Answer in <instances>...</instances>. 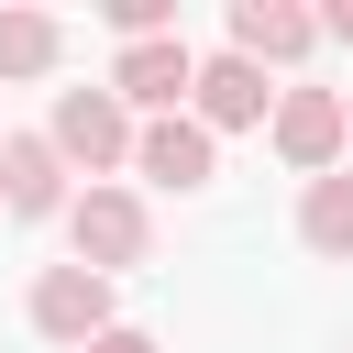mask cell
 <instances>
[{
  "label": "cell",
  "instance_id": "obj_1",
  "mask_svg": "<svg viewBox=\"0 0 353 353\" xmlns=\"http://www.w3.org/2000/svg\"><path fill=\"white\" fill-rule=\"evenodd\" d=\"M44 143L66 154V165H88V188L143 143L132 132V110H121V88H55V121H44Z\"/></svg>",
  "mask_w": 353,
  "mask_h": 353
},
{
  "label": "cell",
  "instance_id": "obj_2",
  "mask_svg": "<svg viewBox=\"0 0 353 353\" xmlns=\"http://www.w3.org/2000/svg\"><path fill=\"white\" fill-rule=\"evenodd\" d=\"M66 243H77V265H88V276H121V265H143V254H154V221H143V199H132V188H77Z\"/></svg>",
  "mask_w": 353,
  "mask_h": 353
},
{
  "label": "cell",
  "instance_id": "obj_3",
  "mask_svg": "<svg viewBox=\"0 0 353 353\" xmlns=\"http://www.w3.org/2000/svg\"><path fill=\"white\" fill-rule=\"evenodd\" d=\"M276 154H287L298 176H342V165H353V110H342V88H287V99H276Z\"/></svg>",
  "mask_w": 353,
  "mask_h": 353
},
{
  "label": "cell",
  "instance_id": "obj_4",
  "mask_svg": "<svg viewBox=\"0 0 353 353\" xmlns=\"http://www.w3.org/2000/svg\"><path fill=\"white\" fill-rule=\"evenodd\" d=\"M110 88H121V110H154V121H176V99H199V55H188V33L121 44V55H110Z\"/></svg>",
  "mask_w": 353,
  "mask_h": 353
},
{
  "label": "cell",
  "instance_id": "obj_5",
  "mask_svg": "<svg viewBox=\"0 0 353 353\" xmlns=\"http://www.w3.org/2000/svg\"><path fill=\"white\" fill-rule=\"evenodd\" d=\"M33 331H44V342H77V353H88L99 331H121V320H110V276L44 265V276H33Z\"/></svg>",
  "mask_w": 353,
  "mask_h": 353
},
{
  "label": "cell",
  "instance_id": "obj_6",
  "mask_svg": "<svg viewBox=\"0 0 353 353\" xmlns=\"http://www.w3.org/2000/svg\"><path fill=\"white\" fill-rule=\"evenodd\" d=\"M66 176H77V165H66L44 132H0V210H11V221H55V210H77Z\"/></svg>",
  "mask_w": 353,
  "mask_h": 353
},
{
  "label": "cell",
  "instance_id": "obj_7",
  "mask_svg": "<svg viewBox=\"0 0 353 353\" xmlns=\"http://www.w3.org/2000/svg\"><path fill=\"white\" fill-rule=\"evenodd\" d=\"M320 44V11H298V0H232V55H254V66H298Z\"/></svg>",
  "mask_w": 353,
  "mask_h": 353
},
{
  "label": "cell",
  "instance_id": "obj_8",
  "mask_svg": "<svg viewBox=\"0 0 353 353\" xmlns=\"http://www.w3.org/2000/svg\"><path fill=\"white\" fill-rule=\"evenodd\" d=\"M265 99H287V88H265L254 55H199V121H210V132H254Z\"/></svg>",
  "mask_w": 353,
  "mask_h": 353
},
{
  "label": "cell",
  "instance_id": "obj_9",
  "mask_svg": "<svg viewBox=\"0 0 353 353\" xmlns=\"http://www.w3.org/2000/svg\"><path fill=\"white\" fill-rule=\"evenodd\" d=\"M132 165H143L154 188H210V121H199V110H176V121H143Z\"/></svg>",
  "mask_w": 353,
  "mask_h": 353
},
{
  "label": "cell",
  "instance_id": "obj_10",
  "mask_svg": "<svg viewBox=\"0 0 353 353\" xmlns=\"http://www.w3.org/2000/svg\"><path fill=\"white\" fill-rule=\"evenodd\" d=\"M298 243L331 254V265H353V165H342V176H309V199H298Z\"/></svg>",
  "mask_w": 353,
  "mask_h": 353
},
{
  "label": "cell",
  "instance_id": "obj_11",
  "mask_svg": "<svg viewBox=\"0 0 353 353\" xmlns=\"http://www.w3.org/2000/svg\"><path fill=\"white\" fill-rule=\"evenodd\" d=\"M66 55V22L55 11H0V77H44Z\"/></svg>",
  "mask_w": 353,
  "mask_h": 353
},
{
  "label": "cell",
  "instance_id": "obj_12",
  "mask_svg": "<svg viewBox=\"0 0 353 353\" xmlns=\"http://www.w3.org/2000/svg\"><path fill=\"white\" fill-rule=\"evenodd\" d=\"M88 353H154V331H132V320H121V331H99Z\"/></svg>",
  "mask_w": 353,
  "mask_h": 353
},
{
  "label": "cell",
  "instance_id": "obj_13",
  "mask_svg": "<svg viewBox=\"0 0 353 353\" xmlns=\"http://www.w3.org/2000/svg\"><path fill=\"white\" fill-rule=\"evenodd\" d=\"M320 33H331V44H353V0H331V11H320Z\"/></svg>",
  "mask_w": 353,
  "mask_h": 353
}]
</instances>
